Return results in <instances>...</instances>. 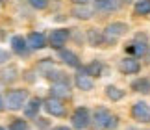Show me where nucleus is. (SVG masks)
I'll return each mask as SVG.
<instances>
[{"label":"nucleus","mask_w":150,"mask_h":130,"mask_svg":"<svg viewBox=\"0 0 150 130\" xmlns=\"http://www.w3.org/2000/svg\"><path fill=\"white\" fill-rule=\"evenodd\" d=\"M126 32H128V24H124V22H111V24L106 26V30L102 34H104V41L108 45H115Z\"/></svg>","instance_id":"nucleus-1"},{"label":"nucleus","mask_w":150,"mask_h":130,"mask_svg":"<svg viewBox=\"0 0 150 130\" xmlns=\"http://www.w3.org/2000/svg\"><path fill=\"white\" fill-rule=\"evenodd\" d=\"M26 100H28V91L26 89H13L8 93L6 97V106L8 110H21L26 106Z\"/></svg>","instance_id":"nucleus-2"},{"label":"nucleus","mask_w":150,"mask_h":130,"mask_svg":"<svg viewBox=\"0 0 150 130\" xmlns=\"http://www.w3.org/2000/svg\"><path fill=\"white\" fill-rule=\"evenodd\" d=\"M95 123H96V126L98 128H108V130H111L117 126V117L111 115L106 108H98L95 111Z\"/></svg>","instance_id":"nucleus-3"},{"label":"nucleus","mask_w":150,"mask_h":130,"mask_svg":"<svg viewBox=\"0 0 150 130\" xmlns=\"http://www.w3.org/2000/svg\"><path fill=\"white\" fill-rule=\"evenodd\" d=\"M71 123H72V126L78 128V130L87 128L89 123H91L89 110L87 108H76V110H74V114H72V117H71Z\"/></svg>","instance_id":"nucleus-4"},{"label":"nucleus","mask_w":150,"mask_h":130,"mask_svg":"<svg viewBox=\"0 0 150 130\" xmlns=\"http://www.w3.org/2000/svg\"><path fill=\"white\" fill-rule=\"evenodd\" d=\"M132 117L139 123H150V104L143 102V100L135 102L132 106Z\"/></svg>","instance_id":"nucleus-5"},{"label":"nucleus","mask_w":150,"mask_h":130,"mask_svg":"<svg viewBox=\"0 0 150 130\" xmlns=\"http://www.w3.org/2000/svg\"><path fill=\"white\" fill-rule=\"evenodd\" d=\"M126 50L130 52V54L134 56H145L148 52V46H146V37L143 34H137V37L134 43H130L128 46H126Z\"/></svg>","instance_id":"nucleus-6"},{"label":"nucleus","mask_w":150,"mask_h":130,"mask_svg":"<svg viewBox=\"0 0 150 130\" xmlns=\"http://www.w3.org/2000/svg\"><path fill=\"white\" fill-rule=\"evenodd\" d=\"M43 106H45V110H47L50 115H54V117H63L65 115V106H63V102L59 99L50 97V99H47L43 102Z\"/></svg>","instance_id":"nucleus-7"},{"label":"nucleus","mask_w":150,"mask_h":130,"mask_svg":"<svg viewBox=\"0 0 150 130\" xmlns=\"http://www.w3.org/2000/svg\"><path fill=\"white\" fill-rule=\"evenodd\" d=\"M67 39H69V30H63V28H59V30H52L48 41H50V46H52V49L61 50L63 45L67 43Z\"/></svg>","instance_id":"nucleus-8"},{"label":"nucleus","mask_w":150,"mask_h":130,"mask_svg":"<svg viewBox=\"0 0 150 130\" xmlns=\"http://www.w3.org/2000/svg\"><path fill=\"white\" fill-rule=\"evenodd\" d=\"M119 69H120V73H124V74H137L141 71V63L137 61L135 58H124V60H120Z\"/></svg>","instance_id":"nucleus-9"},{"label":"nucleus","mask_w":150,"mask_h":130,"mask_svg":"<svg viewBox=\"0 0 150 130\" xmlns=\"http://www.w3.org/2000/svg\"><path fill=\"white\" fill-rule=\"evenodd\" d=\"M74 84H76V87H78V89H82V91H91L95 87L93 78H91L89 74H85L83 71H80V73L74 76Z\"/></svg>","instance_id":"nucleus-10"},{"label":"nucleus","mask_w":150,"mask_h":130,"mask_svg":"<svg viewBox=\"0 0 150 130\" xmlns=\"http://www.w3.org/2000/svg\"><path fill=\"white\" fill-rule=\"evenodd\" d=\"M11 49L19 56H26L28 52H30V46H28L26 39L22 37V35H13V37H11Z\"/></svg>","instance_id":"nucleus-11"},{"label":"nucleus","mask_w":150,"mask_h":130,"mask_svg":"<svg viewBox=\"0 0 150 130\" xmlns=\"http://www.w3.org/2000/svg\"><path fill=\"white\" fill-rule=\"evenodd\" d=\"M26 43H28V46H30L32 50H41V49H45V46H47V39H45L43 34L32 32V34L26 37Z\"/></svg>","instance_id":"nucleus-12"},{"label":"nucleus","mask_w":150,"mask_h":130,"mask_svg":"<svg viewBox=\"0 0 150 130\" xmlns=\"http://www.w3.org/2000/svg\"><path fill=\"white\" fill-rule=\"evenodd\" d=\"M93 13H95V9L91 8V6H87V4H76V6L72 8V15L78 17V19H83V21L91 19V17H93Z\"/></svg>","instance_id":"nucleus-13"},{"label":"nucleus","mask_w":150,"mask_h":130,"mask_svg":"<svg viewBox=\"0 0 150 130\" xmlns=\"http://www.w3.org/2000/svg\"><path fill=\"white\" fill-rule=\"evenodd\" d=\"M52 97L54 99H65V97H69L71 95V91H69V84L67 82H54L52 84Z\"/></svg>","instance_id":"nucleus-14"},{"label":"nucleus","mask_w":150,"mask_h":130,"mask_svg":"<svg viewBox=\"0 0 150 130\" xmlns=\"http://www.w3.org/2000/svg\"><path fill=\"white\" fill-rule=\"evenodd\" d=\"M41 100L39 99H32V100H28L26 106H24V115L28 117V119H33V117H37L39 114V110H41Z\"/></svg>","instance_id":"nucleus-15"},{"label":"nucleus","mask_w":150,"mask_h":130,"mask_svg":"<svg viewBox=\"0 0 150 130\" xmlns=\"http://www.w3.org/2000/svg\"><path fill=\"white\" fill-rule=\"evenodd\" d=\"M59 58L63 60V63L69 65V67H80V60H78V56L74 54L72 50H65V49H61L59 50Z\"/></svg>","instance_id":"nucleus-16"},{"label":"nucleus","mask_w":150,"mask_h":130,"mask_svg":"<svg viewBox=\"0 0 150 130\" xmlns=\"http://www.w3.org/2000/svg\"><path fill=\"white\" fill-rule=\"evenodd\" d=\"M87 37H89V43L93 46H100V45L106 43V41H104V34L96 32V28H91V30L87 32Z\"/></svg>","instance_id":"nucleus-17"},{"label":"nucleus","mask_w":150,"mask_h":130,"mask_svg":"<svg viewBox=\"0 0 150 130\" xmlns=\"http://www.w3.org/2000/svg\"><path fill=\"white\" fill-rule=\"evenodd\" d=\"M132 89L134 91H139V93H150V80L146 78H139V80H135L134 84H132Z\"/></svg>","instance_id":"nucleus-18"},{"label":"nucleus","mask_w":150,"mask_h":130,"mask_svg":"<svg viewBox=\"0 0 150 130\" xmlns=\"http://www.w3.org/2000/svg\"><path fill=\"white\" fill-rule=\"evenodd\" d=\"M106 97L109 100H120L124 97V91L120 89V87H117V86H108L106 87Z\"/></svg>","instance_id":"nucleus-19"},{"label":"nucleus","mask_w":150,"mask_h":130,"mask_svg":"<svg viewBox=\"0 0 150 130\" xmlns=\"http://www.w3.org/2000/svg\"><path fill=\"white\" fill-rule=\"evenodd\" d=\"M134 13L135 15H150V0H137Z\"/></svg>","instance_id":"nucleus-20"},{"label":"nucleus","mask_w":150,"mask_h":130,"mask_svg":"<svg viewBox=\"0 0 150 130\" xmlns=\"http://www.w3.org/2000/svg\"><path fill=\"white\" fill-rule=\"evenodd\" d=\"M96 9H104V11H111V9H119V4L113 0H96L95 4Z\"/></svg>","instance_id":"nucleus-21"},{"label":"nucleus","mask_w":150,"mask_h":130,"mask_svg":"<svg viewBox=\"0 0 150 130\" xmlns=\"http://www.w3.org/2000/svg\"><path fill=\"white\" fill-rule=\"evenodd\" d=\"M100 71H102V65L98 61H93V63H89L87 67L83 69V73L85 74H89V76H98L100 74Z\"/></svg>","instance_id":"nucleus-22"},{"label":"nucleus","mask_w":150,"mask_h":130,"mask_svg":"<svg viewBox=\"0 0 150 130\" xmlns=\"http://www.w3.org/2000/svg\"><path fill=\"white\" fill-rule=\"evenodd\" d=\"M15 78H17V67L11 65L9 71H2V80L4 82H13Z\"/></svg>","instance_id":"nucleus-23"},{"label":"nucleus","mask_w":150,"mask_h":130,"mask_svg":"<svg viewBox=\"0 0 150 130\" xmlns=\"http://www.w3.org/2000/svg\"><path fill=\"white\" fill-rule=\"evenodd\" d=\"M9 130H28V125H26V121H22V119H15L9 125Z\"/></svg>","instance_id":"nucleus-24"},{"label":"nucleus","mask_w":150,"mask_h":130,"mask_svg":"<svg viewBox=\"0 0 150 130\" xmlns=\"http://www.w3.org/2000/svg\"><path fill=\"white\" fill-rule=\"evenodd\" d=\"M30 2L32 8H35V9H45L48 6V0H28Z\"/></svg>","instance_id":"nucleus-25"},{"label":"nucleus","mask_w":150,"mask_h":130,"mask_svg":"<svg viewBox=\"0 0 150 130\" xmlns=\"http://www.w3.org/2000/svg\"><path fill=\"white\" fill-rule=\"evenodd\" d=\"M8 60H9V54H8L6 50H2V49H0V63H6Z\"/></svg>","instance_id":"nucleus-26"},{"label":"nucleus","mask_w":150,"mask_h":130,"mask_svg":"<svg viewBox=\"0 0 150 130\" xmlns=\"http://www.w3.org/2000/svg\"><path fill=\"white\" fill-rule=\"evenodd\" d=\"M72 2H74V4H87L89 0H72Z\"/></svg>","instance_id":"nucleus-27"},{"label":"nucleus","mask_w":150,"mask_h":130,"mask_svg":"<svg viewBox=\"0 0 150 130\" xmlns=\"http://www.w3.org/2000/svg\"><path fill=\"white\" fill-rule=\"evenodd\" d=\"M52 130H71V128H67V126H54Z\"/></svg>","instance_id":"nucleus-28"},{"label":"nucleus","mask_w":150,"mask_h":130,"mask_svg":"<svg viewBox=\"0 0 150 130\" xmlns=\"http://www.w3.org/2000/svg\"><path fill=\"white\" fill-rule=\"evenodd\" d=\"M4 102H6V100H4V99H2V97H0V110H4V106H6V104H4Z\"/></svg>","instance_id":"nucleus-29"},{"label":"nucleus","mask_w":150,"mask_h":130,"mask_svg":"<svg viewBox=\"0 0 150 130\" xmlns=\"http://www.w3.org/2000/svg\"><path fill=\"white\" fill-rule=\"evenodd\" d=\"M146 61L150 63V52H148V54H146Z\"/></svg>","instance_id":"nucleus-30"},{"label":"nucleus","mask_w":150,"mask_h":130,"mask_svg":"<svg viewBox=\"0 0 150 130\" xmlns=\"http://www.w3.org/2000/svg\"><path fill=\"white\" fill-rule=\"evenodd\" d=\"M0 130H4V128H2V126H0Z\"/></svg>","instance_id":"nucleus-31"}]
</instances>
